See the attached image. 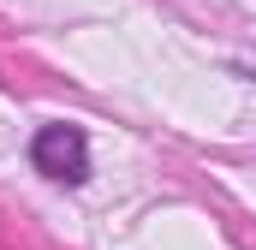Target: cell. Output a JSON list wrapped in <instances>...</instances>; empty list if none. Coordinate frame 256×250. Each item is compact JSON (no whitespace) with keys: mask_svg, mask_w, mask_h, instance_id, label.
I'll return each mask as SVG.
<instances>
[{"mask_svg":"<svg viewBox=\"0 0 256 250\" xmlns=\"http://www.w3.org/2000/svg\"><path fill=\"white\" fill-rule=\"evenodd\" d=\"M30 155H36V167H42L48 179H60V185H78V179L90 173V143H84L78 125H42L36 143H30Z\"/></svg>","mask_w":256,"mask_h":250,"instance_id":"1","label":"cell"}]
</instances>
